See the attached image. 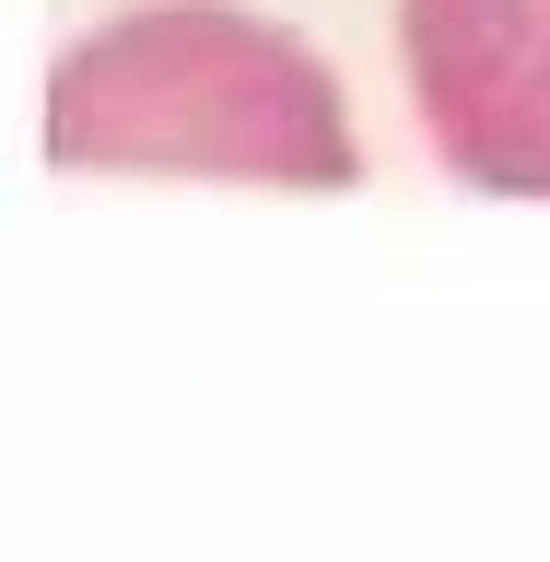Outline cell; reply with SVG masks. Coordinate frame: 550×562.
<instances>
[{"instance_id": "obj_1", "label": "cell", "mask_w": 550, "mask_h": 562, "mask_svg": "<svg viewBox=\"0 0 550 562\" xmlns=\"http://www.w3.org/2000/svg\"><path fill=\"white\" fill-rule=\"evenodd\" d=\"M59 165H258V176H316L340 188L351 140L340 94L293 35L246 24V12H141L105 47L59 70V117H47Z\"/></svg>"}, {"instance_id": "obj_2", "label": "cell", "mask_w": 550, "mask_h": 562, "mask_svg": "<svg viewBox=\"0 0 550 562\" xmlns=\"http://www.w3.org/2000/svg\"><path fill=\"white\" fill-rule=\"evenodd\" d=\"M434 153L492 200H550V0H399Z\"/></svg>"}]
</instances>
